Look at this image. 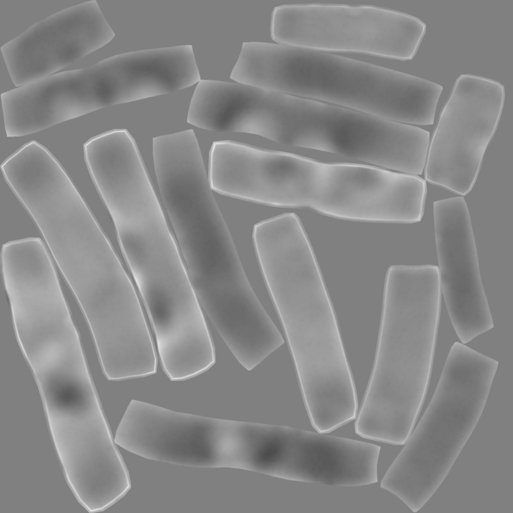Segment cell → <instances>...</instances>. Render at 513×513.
I'll list each match as a JSON object with an SVG mask.
<instances>
[{"mask_svg": "<svg viewBox=\"0 0 513 513\" xmlns=\"http://www.w3.org/2000/svg\"><path fill=\"white\" fill-rule=\"evenodd\" d=\"M497 368L469 347H451L428 406L380 483L413 512L437 490L472 433Z\"/></svg>", "mask_w": 513, "mask_h": 513, "instance_id": "6da1fadb", "label": "cell"}, {"mask_svg": "<svg viewBox=\"0 0 513 513\" xmlns=\"http://www.w3.org/2000/svg\"><path fill=\"white\" fill-rule=\"evenodd\" d=\"M426 29L416 17L366 3L280 5L271 23L278 44L388 61L412 60Z\"/></svg>", "mask_w": 513, "mask_h": 513, "instance_id": "7a4b0ae2", "label": "cell"}, {"mask_svg": "<svg viewBox=\"0 0 513 513\" xmlns=\"http://www.w3.org/2000/svg\"><path fill=\"white\" fill-rule=\"evenodd\" d=\"M290 77L293 96L407 124L430 100L426 79L349 55L297 47Z\"/></svg>", "mask_w": 513, "mask_h": 513, "instance_id": "3957f363", "label": "cell"}, {"mask_svg": "<svg viewBox=\"0 0 513 513\" xmlns=\"http://www.w3.org/2000/svg\"><path fill=\"white\" fill-rule=\"evenodd\" d=\"M500 82L471 74L456 80L429 143L425 181L461 195L472 189L502 111Z\"/></svg>", "mask_w": 513, "mask_h": 513, "instance_id": "277c9868", "label": "cell"}, {"mask_svg": "<svg viewBox=\"0 0 513 513\" xmlns=\"http://www.w3.org/2000/svg\"><path fill=\"white\" fill-rule=\"evenodd\" d=\"M441 302L416 289L383 297L375 361L369 384L377 393L422 403L432 374Z\"/></svg>", "mask_w": 513, "mask_h": 513, "instance_id": "5b68a950", "label": "cell"}, {"mask_svg": "<svg viewBox=\"0 0 513 513\" xmlns=\"http://www.w3.org/2000/svg\"><path fill=\"white\" fill-rule=\"evenodd\" d=\"M45 410L66 479L82 504L99 511L124 496L129 475L99 400Z\"/></svg>", "mask_w": 513, "mask_h": 513, "instance_id": "8992f818", "label": "cell"}, {"mask_svg": "<svg viewBox=\"0 0 513 513\" xmlns=\"http://www.w3.org/2000/svg\"><path fill=\"white\" fill-rule=\"evenodd\" d=\"M304 148L321 160L412 172L424 149L419 127L310 99Z\"/></svg>", "mask_w": 513, "mask_h": 513, "instance_id": "52a82bcc", "label": "cell"}, {"mask_svg": "<svg viewBox=\"0 0 513 513\" xmlns=\"http://www.w3.org/2000/svg\"><path fill=\"white\" fill-rule=\"evenodd\" d=\"M31 217L84 316L116 294L122 269L86 202Z\"/></svg>", "mask_w": 513, "mask_h": 513, "instance_id": "ba28073f", "label": "cell"}, {"mask_svg": "<svg viewBox=\"0 0 513 513\" xmlns=\"http://www.w3.org/2000/svg\"><path fill=\"white\" fill-rule=\"evenodd\" d=\"M11 311L18 340L42 400L72 399L95 390L65 298L28 301Z\"/></svg>", "mask_w": 513, "mask_h": 513, "instance_id": "9c48e42d", "label": "cell"}, {"mask_svg": "<svg viewBox=\"0 0 513 513\" xmlns=\"http://www.w3.org/2000/svg\"><path fill=\"white\" fill-rule=\"evenodd\" d=\"M311 157L245 143L214 141L208 155L211 189L261 205L307 208Z\"/></svg>", "mask_w": 513, "mask_h": 513, "instance_id": "30bf717a", "label": "cell"}, {"mask_svg": "<svg viewBox=\"0 0 513 513\" xmlns=\"http://www.w3.org/2000/svg\"><path fill=\"white\" fill-rule=\"evenodd\" d=\"M280 320L306 406L330 416L353 404L356 389L332 305L292 313Z\"/></svg>", "mask_w": 513, "mask_h": 513, "instance_id": "8fae6325", "label": "cell"}, {"mask_svg": "<svg viewBox=\"0 0 513 513\" xmlns=\"http://www.w3.org/2000/svg\"><path fill=\"white\" fill-rule=\"evenodd\" d=\"M433 219L442 294L454 331L465 344L492 329L493 323L464 197L434 201Z\"/></svg>", "mask_w": 513, "mask_h": 513, "instance_id": "7c38bea8", "label": "cell"}, {"mask_svg": "<svg viewBox=\"0 0 513 513\" xmlns=\"http://www.w3.org/2000/svg\"><path fill=\"white\" fill-rule=\"evenodd\" d=\"M410 197L405 173L373 165L314 159L310 209L334 218L397 223Z\"/></svg>", "mask_w": 513, "mask_h": 513, "instance_id": "4fadbf2b", "label": "cell"}, {"mask_svg": "<svg viewBox=\"0 0 513 513\" xmlns=\"http://www.w3.org/2000/svg\"><path fill=\"white\" fill-rule=\"evenodd\" d=\"M208 418L131 400L114 441L144 458L178 465H212L215 453L213 426Z\"/></svg>", "mask_w": 513, "mask_h": 513, "instance_id": "5bb4252c", "label": "cell"}, {"mask_svg": "<svg viewBox=\"0 0 513 513\" xmlns=\"http://www.w3.org/2000/svg\"><path fill=\"white\" fill-rule=\"evenodd\" d=\"M83 151L91 179L114 222L163 213L135 140L127 129L91 137Z\"/></svg>", "mask_w": 513, "mask_h": 513, "instance_id": "9a60e30c", "label": "cell"}, {"mask_svg": "<svg viewBox=\"0 0 513 513\" xmlns=\"http://www.w3.org/2000/svg\"><path fill=\"white\" fill-rule=\"evenodd\" d=\"M143 300L161 366L171 380L191 378L215 363L213 341L194 294L155 296Z\"/></svg>", "mask_w": 513, "mask_h": 513, "instance_id": "2e32d148", "label": "cell"}, {"mask_svg": "<svg viewBox=\"0 0 513 513\" xmlns=\"http://www.w3.org/2000/svg\"><path fill=\"white\" fill-rule=\"evenodd\" d=\"M291 440L292 469L298 480L340 486L378 481L379 445L304 430L294 431Z\"/></svg>", "mask_w": 513, "mask_h": 513, "instance_id": "e0dca14e", "label": "cell"}, {"mask_svg": "<svg viewBox=\"0 0 513 513\" xmlns=\"http://www.w3.org/2000/svg\"><path fill=\"white\" fill-rule=\"evenodd\" d=\"M115 58L116 104L184 89L200 79L191 46L129 52Z\"/></svg>", "mask_w": 513, "mask_h": 513, "instance_id": "ac0fdd59", "label": "cell"}, {"mask_svg": "<svg viewBox=\"0 0 513 513\" xmlns=\"http://www.w3.org/2000/svg\"><path fill=\"white\" fill-rule=\"evenodd\" d=\"M198 300L206 313H217L258 299L231 236L215 243L200 263Z\"/></svg>", "mask_w": 513, "mask_h": 513, "instance_id": "d6986e66", "label": "cell"}]
</instances>
